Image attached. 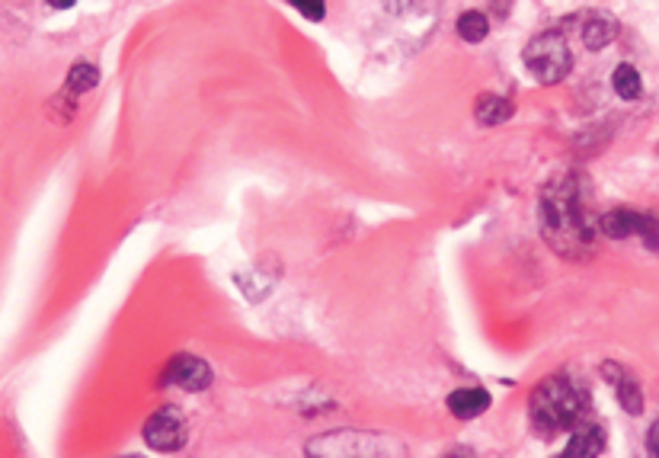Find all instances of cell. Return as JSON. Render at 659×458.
<instances>
[{"instance_id": "6da1fadb", "label": "cell", "mask_w": 659, "mask_h": 458, "mask_svg": "<svg viewBox=\"0 0 659 458\" xmlns=\"http://www.w3.org/2000/svg\"><path fill=\"white\" fill-rule=\"evenodd\" d=\"M541 238L566 260H583L592 254L599 238V218L586 205V186L579 173H564L541 190L538 203Z\"/></svg>"}, {"instance_id": "7a4b0ae2", "label": "cell", "mask_w": 659, "mask_h": 458, "mask_svg": "<svg viewBox=\"0 0 659 458\" xmlns=\"http://www.w3.org/2000/svg\"><path fill=\"white\" fill-rule=\"evenodd\" d=\"M589 413V395L583 385H576L566 375H548L538 382V388L528 398V420L531 430L544 439L570 433L583 423Z\"/></svg>"}, {"instance_id": "3957f363", "label": "cell", "mask_w": 659, "mask_h": 458, "mask_svg": "<svg viewBox=\"0 0 659 458\" xmlns=\"http://www.w3.org/2000/svg\"><path fill=\"white\" fill-rule=\"evenodd\" d=\"M308 458H407V446L381 430H330L304 443Z\"/></svg>"}, {"instance_id": "277c9868", "label": "cell", "mask_w": 659, "mask_h": 458, "mask_svg": "<svg viewBox=\"0 0 659 458\" xmlns=\"http://www.w3.org/2000/svg\"><path fill=\"white\" fill-rule=\"evenodd\" d=\"M522 61L538 84H561L573 71V51L566 46L564 33H558V29L535 36L522 55Z\"/></svg>"}, {"instance_id": "5b68a950", "label": "cell", "mask_w": 659, "mask_h": 458, "mask_svg": "<svg viewBox=\"0 0 659 458\" xmlns=\"http://www.w3.org/2000/svg\"><path fill=\"white\" fill-rule=\"evenodd\" d=\"M142 436L154 453H180L189 443V426L177 408H160L144 420Z\"/></svg>"}, {"instance_id": "8992f818", "label": "cell", "mask_w": 659, "mask_h": 458, "mask_svg": "<svg viewBox=\"0 0 659 458\" xmlns=\"http://www.w3.org/2000/svg\"><path fill=\"white\" fill-rule=\"evenodd\" d=\"M160 382L164 385H177V388H183L189 395H199V391H205L215 382V372H212V365L202 357L180 353V357L170 359V365L164 369Z\"/></svg>"}, {"instance_id": "52a82bcc", "label": "cell", "mask_w": 659, "mask_h": 458, "mask_svg": "<svg viewBox=\"0 0 659 458\" xmlns=\"http://www.w3.org/2000/svg\"><path fill=\"white\" fill-rule=\"evenodd\" d=\"M602 378L612 385L618 405L627 410L631 417H640V413H644V391H640V382L634 378V372H627V369L618 365V362H602Z\"/></svg>"}, {"instance_id": "ba28073f", "label": "cell", "mask_w": 659, "mask_h": 458, "mask_svg": "<svg viewBox=\"0 0 659 458\" xmlns=\"http://www.w3.org/2000/svg\"><path fill=\"white\" fill-rule=\"evenodd\" d=\"M644 218L640 212L634 208H612L599 218V234H606L609 241H627V238H640V228H644Z\"/></svg>"}, {"instance_id": "9c48e42d", "label": "cell", "mask_w": 659, "mask_h": 458, "mask_svg": "<svg viewBox=\"0 0 659 458\" xmlns=\"http://www.w3.org/2000/svg\"><path fill=\"white\" fill-rule=\"evenodd\" d=\"M606 443H609V436L602 426H576L558 458H599L606 453Z\"/></svg>"}, {"instance_id": "30bf717a", "label": "cell", "mask_w": 659, "mask_h": 458, "mask_svg": "<svg viewBox=\"0 0 659 458\" xmlns=\"http://www.w3.org/2000/svg\"><path fill=\"white\" fill-rule=\"evenodd\" d=\"M445 408L455 420H477V417H483L490 410V391H483V388H458V391L448 395Z\"/></svg>"}, {"instance_id": "8fae6325", "label": "cell", "mask_w": 659, "mask_h": 458, "mask_svg": "<svg viewBox=\"0 0 659 458\" xmlns=\"http://www.w3.org/2000/svg\"><path fill=\"white\" fill-rule=\"evenodd\" d=\"M614 39H618V23H614L612 16L592 13V16L583 23V43H586V49L602 51L606 46H612Z\"/></svg>"}, {"instance_id": "7c38bea8", "label": "cell", "mask_w": 659, "mask_h": 458, "mask_svg": "<svg viewBox=\"0 0 659 458\" xmlns=\"http://www.w3.org/2000/svg\"><path fill=\"white\" fill-rule=\"evenodd\" d=\"M474 119H477L480 125H487V129L503 125V122L513 119V103L506 100V97H496V94H483V97H477Z\"/></svg>"}, {"instance_id": "4fadbf2b", "label": "cell", "mask_w": 659, "mask_h": 458, "mask_svg": "<svg viewBox=\"0 0 659 458\" xmlns=\"http://www.w3.org/2000/svg\"><path fill=\"white\" fill-rule=\"evenodd\" d=\"M612 87H614V94H618L621 100H627V103L640 100V94H644V81H640V71H637L634 64L621 61V64L614 68Z\"/></svg>"}, {"instance_id": "5bb4252c", "label": "cell", "mask_w": 659, "mask_h": 458, "mask_svg": "<svg viewBox=\"0 0 659 458\" xmlns=\"http://www.w3.org/2000/svg\"><path fill=\"white\" fill-rule=\"evenodd\" d=\"M455 26H458V36H462L465 43H471V46L483 43L487 33H490V20H487L480 10H465Z\"/></svg>"}, {"instance_id": "9a60e30c", "label": "cell", "mask_w": 659, "mask_h": 458, "mask_svg": "<svg viewBox=\"0 0 659 458\" xmlns=\"http://www.w3.org/2000/svg\"><path fill=\"white\" fill-rule=\"evenodd\" d=\"M96 84H99V71H96V64H87V61H77V64L71 68V74H68V91H71L74 97L94 91Z\"/></svg>"}, {"instance_id": "2e32d148", "label": "cell", "mask_w": 659, "mask_h": 458, "mask_svg": "<svg viewBox=\"0 0 659 458\" xmlns=\"http://www.w3.org/2000/svg\"><path fill=\"white\" fill-rule=\"evenodd\" d=\"M640 241L654 251V254H659V221L654 218V215H647L644 218V228H640Z\"/></svg>"}, {"instance_id": "e0dca14e", "label": "cell", "mask_w": 659, "mask_h": 458, "mask_svg": "<svg viewBox=\"0 0 659 458\" xmlns=\"http://www.w3.org/2000/svg\"><path fill=\"white\" fill-rule=\"evenodd\" d=\"M295 10H298L304 20H311V23H321V20L327 16V7H324V3H295Z\"/></svg>"}, {"instance_id": "ac0fdd59", "label": "cell", "mask_w": 659, "mask_h": 458, "mask_svg": "<svg viewBox=\"0 0 659 458\" xmlns=\"http://www.w3.org/2000/svg\"><path fill=\"white\" fill-rule=\"evenodd\" d=\"M647 458H659V420H654L647 430Z\"/></svg>"}, {"instance_id": "d6986e66", "label": "cell", "mask_w": 659, "mask_h": 458, "mask_svg": "<svg viewBox=\"0 0 659 458\" xmlns=\"http://www.w3.org/2000/svg\"><path fill=\"white\" fill-rule=\"evenodd\" d=\"M442 458H471V456H468V453H448V456Z\"/></svg>"}, {"instance_id": "ffe728a7", "label": "cell", "mask_w": 659, "mask_h": 458, "mask_svg": "<svg viewBox=\"0 0 659 458\" xmlns=\"http://www.w3.org/2000/svg\"><path fill=\"white\" fill-rule=\"evenodd\" d=\"M125 458H142V456H125Z\"/></svg>"}]
</instances>
